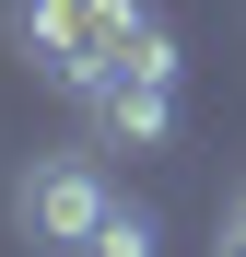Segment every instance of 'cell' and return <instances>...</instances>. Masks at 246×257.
<instances>
[{
	"instance_id": "obj_1",
	"label": "cell",
	"mask_w": 246,
	"mask_h": 257,
	"mask_svg": "<svg viewBox=\"0 0 246 257\" xmlns=\"http://www.w3.org/2000/svg\"><path fill=\"white\" fill-rule=\"evenodd\" d=\"M141 24H152V0H12V47H24L35 82H59V94H94Z\"/></svg>"
},
{
	"instance_id": "obj_2",
	"label": "cell",
	"mask_w": 246,
	"mask_h": 257,
	"mask_svg": "<svg viewBox=\"0 0 246 257\" xmlns=\"http://www.w3.org/2000/svg\"><path fill=\"white\" fill-rule=\"evenodd\" d=\"M176 70H188V59H176V35H164V12H152L129 47H117V70L82 94L117 152H164V141H176Z\"/></svg>"
},
{
	"instance_id": "obj_3",
	"label": "cell",
	"mask_w": 246,
	"mask_h": 257,
	"mask_svg": "<svg viewBox=\"0 0 246 257\" xmlns=\"http://www.w3.org/2000/svg\"><path fill=\"white\" fill-rule=\"evenodd\" d=\"M106 210H117V187H106L94 152H35L12 176V222H24V245H47V257H82Z\"/></svg>"
},
{
	"instance_id": "obj_4",
	"label": "cell",
	"mask_w": 246,
	"mask_h": 257,
	"mask_svg": "<svg viewBox=\"0 0 246 257\" xmlns=\"http://www.w3.org/2000/svg\"><path fill=\"white\" fill-rule=\"evenodd\" d=\"M152 245H164V222H152L141 199H117L106 222H94V245H82V257H152Z\"/></svg>"
},
{
	"instance_id": "obj_5",
	"label": "cell",
	"mask_w": 246,
	"mask_h": 257,
	"mask_svg": "<svg viewBox=\"0 0 246 257\" xmlns=\"http://www.w3.org/2000/svg\"><path fill=\"white\" fill-rule=\"evenodd\" d=\"M211 257H246V222H234V210H223V245H211Z\"/></svg>"
},
{
	"instance_id": "obj_6",
	"label": "cell",
	"mask_w": 246,
	"mask_h": 257,
	"mask_svg": "<svg viewBox=\"0 0 246 257\" xmlns=\"http://www.w3.org/2000/svg\"><path fill=\"white\" fill-rule=\"evenodd\" d=\"M234 222H246V187H234Z\"/></svg>"
}]
</instances>
